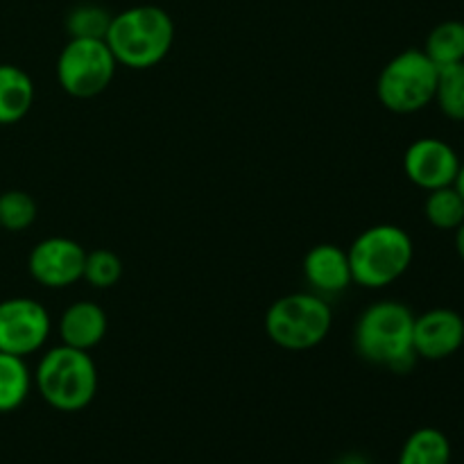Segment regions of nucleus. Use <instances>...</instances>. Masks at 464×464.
<instances>
[{"label":"nucleus","mask_w":464,"mask_h":464,"mask_svg":"<svg viewBox=\"0 0 464 464\" xmlns=\"http://www.w3.org/2000/svg\"><path fill=\"white\" fill-rule=\"evenodd\" d=\"M412 329L415 313L406 304L381 299L358 315L353 326V347L370 365L406 374L417 362Z\"/></svg>","instance_id":"1"},{"label":"nucleus","mask_w":464,"mask_h":464,"mask_svg":"<svg viewBox=\"0 0 464 464\" xmlns=\"http://www.w3.org/2000/svg\"><path fill=\"white\" fill-rule=\"evenodd\" d=\"M104 41L118 63L143 71L168 57L175 45V21L159 5H134L113 14Z\"/></svg>","instance_id":"2"},{"label":"nucleus","mask_w":464,"mask_h":464,"mask_svg":"<svg viewBox=\"0 0 464 464\" xmlns=\"http://www.w3.org/2000/svg\"><path fill=\"white\" fill-rule=\"evenodd\" d=\"M36 392L59 412H80L98 392V367L89 352L57 344L36 362L32 374Z\"/></svg>","instance_id":"3"},{"label":"nucleus","mask_w":464,"mask_h":464,"mask_svg":"<svg viewBox=\"0 0 464 464\" xmlns=\"http://www.w3.org/2000/svg\"><path fill=\"white\" fill-rule=\"evenodd\" d=\"M353 284L367 290H381L401 279L415 258V243L403 227H367L347 249Z\"/></svg>","instance_id":"4"},{"label":"nucleus","mask_w":464,"mask_h":464,"mask_svg":"<svg viewBox=\"0 0 464 464\" xmlns=\"http://www.w3.org/2000/svg\"><path fill=\"white\" fill-rule=\"evenodd\" d=\"M334 326V311L317 293H290L275 299L266 313V334L276 347L308 352L322 344Z\"/></svg>","instance_id":"5"},{"label":"nucleus","mask_w":464,"mask_h":464,"mask_svg":"<svg viewBox=\"0 0 464 464\" xmlns=\"http://www.w3.org/2000/svg\"><path fill=\"white\" fill-rule=\"evenodd\" d=\"M440 68L421 48L394 54L376 80V98L392 113H417L435 100Z\"/></svg>","instance_id":"6"},{"label":"nucleus","mask_w":464,"mask_h":464,"mask_svg":"<svg viewBox=\"0 0 464 464\" xmlns=\"http://www.w3.org/2000/svg\"><path fill=\"white\" fill-rule=\"evenodd\" d=\"M116 66L104 39H68L57 57V82L72 98H95L111 84Z\"/></svg>","instance_id":"7"},{"label":"nucleus","mask_w":464,"mask_h":464,"mask_svg":"<svg viewBox=\"0 0 464 464\" xmlns=\"http://www.w3.org/2000/svg\"><path fill=\"white\" fill-rule=\"evenodd\" d=\"M53 331L48 308L32 297L0 302V352L27 358L45 347Z\"/></svg>","instance_id":"8"},{"label":"nucleus","mask_w":464,"mask_h":464,"mask_svg":"<svg viewBox=\"0 0 464 464\" xmlns=\"http://www.w3.org/2000/svg\"><path fill=\"white\" fill-rule=\"evenodd\" d=\"M86 249L66 236H50L39 240L27 256V272L39 285L62 290L82 281Z\"/></svg>","instance_id":"9"},{"label":"nucleus","mask_w":464,"mask_h":464,"mask_svg":"<svg viewBox=\"0 0 464 464\" xmlns=\"http://www.w3.org/2000/svg\"><path fill=\"white\" fill-rule=\"evenodd\" d=\"M460 163L453 145L442 139H435V136L412 140L403 152V172L417 188L426 190V193L453 186Z\"/></svg>","instance_id":"10"},{"label":"nucleus","mask_w":464,"mask_h":464,"mask_svg":"<svg viewBox=\"0 0 464 464\" xmlns=\"http://www.w3.org/2000/svg\"><path fill=\"white\" fill-rule=\"evenodd\" d=\"M412 344L417 358L424 361H444L462 349L464 317L453 308H430L415 315Z\"/></svg>","instance_id":"11"},{"label":"nucleus","mask_w":464,"mask_h":464,"mask_svg":"<svg viewBox=\"0 0 464 464\" xmlns=\"http://www.w3.org/2000/svg\"><path fill=\"white\" fill-rule=\"evenodd\" d=\"M304 276L313 293L329 297L340 295L353 284L347 249L334 243H320L304 256Z\"/></svg>","instance_id":"12"},{"label":"nucleus","mask_w":464,"mask_h":464,"mask_svg":"<svg viewBox=\"0 0 464 464\" xmlns=\"http://www.w3.org/2000/svg\"><path fill=\"white\" fill-rule=\"evenodd\" d=\"M109 329L107 311L98 302L77 299L71 306L63 308L59 317V340L68 347L91 352L104 340Z\"/></svg>","instance_id":"13"},{"label":"nucleus","mask_w":464,"mask_h":464,"mask_svg":"<svg viewBox=\"0 0 464 464\" xmlns=\"http://www.w3.org/2000/svg\"><path fill=\"white\" fill-rule=\"evenodd\" d=\"M34 80L14 63H0V125H16L34 104Z\"/></svg>","instance_id":"14"},{"label":"nucleus","mask_w":464,"mask_h":464,"mask_svg":"<svg viewBox=\"0 0 464 464\" xmlns=\"http://www.w3.org/2000/svg\"><path fill=\"white\" fill-rule=\"evenodd\" d=\"M34 385L25 358L0 352V415L18 411Z\"/></svg>","instance_id":"15"},{"label":"nucleus","mask_w":464,"mask_h":464,"mask_svg":"<svg viewBox=\"0 0 464 464\" xmlns=\"http://www.w3.org/2000/svg\"><path fill=\"white\" fill-rule=\"evenodd\" d=\"M399 464H451V442L440 429H417L403 442Z\"/></svg>","instance_id":"16"},{"label":"nucleus","mask_w":464,"mask_h":464,"mask_svg":"<svg viewBox=\"0 0 464 464\" xmlns=\"http://www.w3.org/2000/svg\"><path fill=\"white\" fill-rule=\"evenodd\" d=\"M426 54L438 68L464 62V23L444 21L429 32L424 44Z\"/></svg>","instance_id":"17"},{"label":"nucleus","mask_w":464,"mask_h":464,"mask_svg":"<svg viewBox=\"0 0 464 464\" xmlns=\"http://www.w3.org/2000/svg\"><path fill=\"white\" fill-rule=\"evenodd\" d=\"M424 216L435 229L456 231L464 222V199L456 186L429 190L424 202Z\"/></svg>","instance_id":"18"},{"label":"nucleus","mask_w":464,"mask_h":464,"mask_svg":"<svg viewBox=\"0 0 464 464\" xmlns=\"http://www.w3.org/2000/svg\"><path fill=\"white\" fill-rule=\"evenodd\" d=\"M433 102L449 121L464 122V62L440 68Z\"/></svg>","instance_id":"19"},{"label":"nucleus","mask_w":464,"mask_h":464,"mask_svg":"<svg viewBox=\"0 0 464 464\" xmlns=\"http://www.w3.org/2000/svg\"><path fill=\"white\" fill-rule=\"evenodd\" d=\"M34 198L25 190H5L0 193V229L9 231V234H21V231L30 229L36 220Z\"/></svg>","instance_id":"20"},{"label":"nucleus","mask_w":464,"mask_h":464,"mask_svg":"<svg viewBox=\"0 0 464 464\" xmlns=\"http://www.w3.org/2000/svg\"><path fill=\"white\" fill-rule=\"evenodd\" d=\"M107 9L93 3H82L72 7L66 16L68 39H104L111 25Z\"/></svg>","instance_id":"21"},{"label":"nucleus","mask_w":464,"mask_h":464,"mask_svg":"<svg viewBox=\"0 0 464 464\" xmlns=\"http://www.w3.org/2000/svg\"><path fill=\"white\" fill-rule=\"evenodd\" d=\"M82 279L98 290L113 288L122 279V258L111 249H93L86 252L84 275Z\"/></svg>","instance_id":"22"},{"label":"nucleus","mask_w":464,"mask_h":464,"mask_svg":"<svg viewBox=\"0 0 464 464\" xmlns=\"http://www.w3.org/2000/svg\"><path fill=\"white\" fill-rule=\"evenodd\" d=\"M335 464H372V462L367 460L365 456H361V453H347V456L340 458Z\"/></svg>","instance_id":"23"},{"label":"nucleus","mask_w":464,"mask_h":464,"mask_svg":"<svg viewBox=\"0 0 464 464\" xmlns=\"http://www.w3.org/2000/svg\"><path fill=\"white\" fill-rule=\"evenodd\" d=\"M456 252L464 261V222L456 229Z\"/></svg>","instance_id":"24"},{"label":"nucleus","mask_w":464,"mask_h":464,"mask_svg":"<svg viewBox=\"0 0 464 464\" xmlns=\"http://www.w3.org/2000/svg\"><path fill=\"white\" fill-rule=\"evenodd\" d=\"M453 186H456L458 193H460L464 199V161L460 163V170H458V177H456V181H453Z\"/></svg>","instance_id":"25"},{"label":"nucleus","mask_w":464,"mask_h":464,"mask_svg":"<svg viewBox=\"0 0 464 464\" xmlns=\"http://www.w3.org/2000/svg\"><path fill=\"white\" fill-rule=\"evenodd\" d=\"M0 234H3V229H0Z\"/></svg>","instance_id":"26"}]
</instances>
